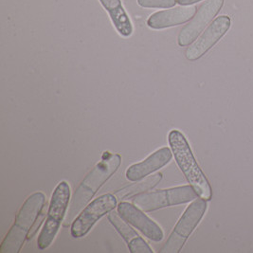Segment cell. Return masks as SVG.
<instances>
[{
  "label": "cell",
  "instance_id": "1",
  "mask_svg": "<svg viewBox=\"0 0 253 253\" xmlns=\"http://www.w3.org/2000/svg\"><path fill=\"white\" fill-rule=\"evenodd\" d=\"M121 163L122 158L119 154L104 152L102 161L95 165L92 171L85 176L74 193L69 205V212L65 218V227L69 226L84 207H86L98 190L119 169Z\"/></svg>",
  "mask_w": 253,
  "mask_h": 253
},
{
  "label": "cell",
  "instance_id": "2",
  "mask_svg": "<svg viewBox=\"0 0 253 253\" xmlns=\"http://www.w3.org/2000/svg\"><path fill=\"white\" fill-rule=\"evenodd\" d=\"M168 140L174 160L181 172L184 173L188 182L194 188L200 198L207 201L211 200L212 196L211 187L205 176V173H203L196 161L193 151L184 135L180 131L174 129L169 133Z\"/></svg>",
  "mask_w": 253,
  "mask_h": 253
},
{
  "label": "cell",
  "instance_id": "3",
  "mask_svg": "<svg viewBox=\"0 0 253 253\" xmlns=\"http://www.w3.org/2000/svg\"><path fill=\"white\" fill-rule=\"evenodd\" d=\"M46 196L41 193H35L29 196L20 208L14 224L5 236L0 246L1 253H17L28 239L29 232L43 208L45 207Z\"/></svg>",
  "mask_w": 253,
  "mask_h": 253
},
{
  "label": "cell",
  "instance_id": "4",
  "mask_svg": "<svg viewBox=\"0 0 253 253\" xmlns=\"http://www.w3.org/2000/svg\"><path fill=\"white\" fill-rule=\"evenodd\" d=\"M70 195V187L66 181H61L53 191L48 206L46 223L37 240V246L40 250H46L54 240L61 223L67 213Z\"/></svg>",
  "mask_w": 253,
  "mask_h": 253
},
{
  "label": "cell",
  "instance_id": "5",
  "mask_svg": "<svg viewBox=\"0 0 253 253\" xmlns=\"http://www.w3.org/2000/svg\"><path fill=\"white\" fill-rule=\"evenodd\" d=\"M199 197L191 185L179 186L150 193H142L131 198L132 203L143 211L150 212L163 208L185 204Z\"/></svg>",
  "mask_w": 253,
  "mask_h": 253
},
{
  "label": "cell",
  "instance_id": "6",
  "mask_svg": "<svg viewBox=\"0 0 253 253\" xmlns=\"http://www.w3.org/2000/svg\"><path fill=\"white\" fill-rule=\"evenodd\" d=\"M207 208V200L203 198H196L194 200L176 223L172 233L161 248L160 253H179L190 235L200 223L201 219L203 218Z\"/></svg>",
  "mask_w": 253,
  "mask_h": 253
},
{
  "label": "cell",
  "instance_id": "7",
  "mask_svg": "<svg viewBox=\"0 0 253 253\" xmlns=\"http://www.w3.org/2000/svg\"><path fill=\"white\" fill-rule=\"evenodd\" d=\"M116 207L117 197L115 195L106 194L94 199L72 222L70 230L71 235L74 238L85 236L99 219L112 211Z\"/></svg>",
  "mask_w": 253,
  "mask_h": 253
},
{
  "label": "cell",
  "instance_id": "8",
  "mask_svg": "<svg viewBox=\"0 0 253 253\" xmlns=\"http://www.w3.org/2000/svg\"><path fill=\"white\" fill-rule=\"evenodd\" d=\"M224 0H206L198 9L195 16L180 31L177 42L180 46L192 45L209 24L218 14Z\"/></svg>",
  "mask_w": 253,
  "mask_h": 253
},
{
  "label": "cell",
  "instance_id": "9",
  "mask_svg": "<svg viewBox=\"0 0 253 253\" xmlns=\"http://www.w3.org/2000/svg\"><path fill=\"white\" fill-rule=\"evenodd\" d=\"M231 26V19L228 15H221L215 18L208 27L203 35L190 45L185 52V56L189 61H196L206 54L215 46L220 39L227 34Z\"/></svg>",
  "mask_w": 253,
  "mask_h": 253
},
{
  "label": "cell",
  "instance_id": "10",
  "mask_svg": "<svg viewBox=\"0 0 253 253\" xmlns=\"http://www.w3.org/2000/svg\"><path fill=\"white\" fill-rule=\"evenodd\" d=\"M118 213L127 223L138 229L150 240L160 242L163 239L164 233L161 227L152 219L149 218L142 210L133 203L121 202L118 205Z\"/></svg>",
  "mask_w": 253,
  "mask_h": 253
},
{
  "label": "cell",
  "instance_id": "11",
  "mask_svg": "<svg viewBox=\"0 0 253 253\" xmlns=\"http://www.w3.org/2000/svg\"><path fill=\"white\" fill-rule=\"evenodd\" d=\"M172 158L173 152L170 148L163 147L157 150L144 161L131 165L126 173L127 179L130 181H138L167 165L172 161Z\"/></svg>",
  "mask_w": 253,
  "mask_h": 253
},
{
  "label": "cell",
  "instance_id": "12",
  "mask_svg": "<svg viewBox=\"0 0 253 253\" xmlns=\"http://www.w3.org/2000/svg\"><path fill=\"white\" fill-rule=\"evenodd\" d=\"M196 13L195 5L178 6L171 10L161 11L152 14L147 20V25L155 30H162L173 26H178L190 21Z\"/></svg>",
  "mask_w": 253,
  "mask_h": 253
},
{
  "label": "cell",
  "instance_id": "13",
  "mask_svg": "<svg viewBox=\"0 0 253 253\" xmlns=\"http://www.w3.org/2000/svg\"><path fill=\"white\" fill-rule=\"evenodd\" d=\"M104 9L114 24L119 34L128 37L133 33V26L126 12L125 11L121 0H100Z\"/></svg>",
  "mask_w": 253,
  "mask_h": 253
},
{
  "label": "cell",
  "instance_id": "14",
  "mask_svg": "<svg viewBox=\"0 0 253 253\" xmlns=\"http://www.w3.org/2000/svg\"><path fill=\"white\" fill-rule=\"evenodd\" d=\"M161 179H162V173H156L140 182L134 183L130 186H127L124 189L119 190L117 193H115L116 197L119 200H124L128 197L132 198L133 196H137L138 194L145 193L151 189H153L161 182Z\"/></svg>",
  "mask_w": 253,
  "mask_h": 253
},
{
  "label": "cell",
  "instance_id": "15",
  "mask_svg": "<svg viewBox=\"0 0 253 253\" xmlns=\"http://www.w3.org/2000/svg\"><path fill=\"white\" fill-rule=\"evenodd\" d=\"M107 217L109 222L114 226V228L118 230V232L122 235V237L126 240L127 244L139 236L137 231L129 226V223H127L125 219L122 218L120 214H118L115 211H110Z\"/></svg>",
  "mask_w": 253,
  "mask_h": 253
},
{
  "label": "cell",
  "instance_id": "16",
  "mask_svg": "<svg viewBox=\"0 0 253 253\" xmlns=\"http://www.w3.org/2000/svg\"><path fill=\"white\" fill-rule=\"evenodd\" d=\"M128 245V249L132 253H153V250L149 247L147 242L142 237L138 236L133 239Z\"/></svg>",
  "mask_w": 253,
  "mask_h": 253
},
{
  "label": "cell",
  "instance_id": "17",
  "mask_svg": "<svg viewBox=\"0 0 253 253\" xmlns=\"http://www.w3.org/2000/svg\"><path fill=\"white\" fill-rule=\"evenodd\" d=\"M177 0H138V5L143 8H172Z\"/></svg>",
  "mask_w": 253,
  "mask_h": 253
},
{
  "label": "cell",
  "instance_id": "18",
  "mask_svg": "<svg viewBox=\"0 0 253 253\" xmlns=\"http://www.w3.org/2000/svg\"><path fill=\"white\" fill-rule=\"evenodd\" d=\"M45 216H46V208L44 207L43 208V210L41 211V212L39 213V215L37 216V218L35 220L34 226L32 227V229H31L30 232H29L28 240L33 239V237L35 236L36 231L38 230V229H39V228H40V226H41V224L43 223V221H44V219H45Z\"/></svg>",
  "mask_w": 253,
  "mask_h": 253
},
{
  "label": "cell",
  "instance_id": "19",
  "mask_svg": "<svg viewBox=\"0 0 253 253\" xmlns=\"http://www.w3.org/2000/svg\"><path fill=\"white\" fill-rule=\"evenodd\" d=\"M198 1H201V0H177V3L182 5V6H188V5H192V4H195Z\"/></svg>",
  "mask_w": 253,
  "mask_h": 253
}]
</instances>
